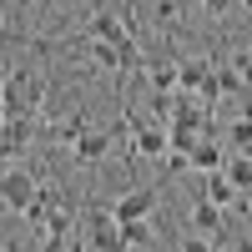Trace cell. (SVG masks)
<instances>
[{
	"label": "cell",
	"mask_w": 252,
	"mask_h": 252,
	"mask_svg": "<svg viewBox=\"0 0 252 252\" xmlns=\"http://www.w3.org/2000/svg\"><path fill=\"white\" fill-rule=\"evenodd\" d=\"M166 152H172V126H152V121L131 126V157H141V161H161Z\"/></svg>",
	"instance_id": "1"
},
{
	"label": "cell",
	"mask_w": 252,
	"mask_h": 252,
	"mask_svg": "<svg viewBox=\"0 0 252 252\" xmlns=\"http://www.w3.org/2000/svg\"><path fill=\"white\" fill-rule=\"evenodd\" d=\"M35 197H40L35 177H31V172H20V166H10V172H5V182H0V202H5L10 212H20V217H26Z\"/></svg>",
	"instance_id": "2"
},
{
	"label": "cell",
	"mask_w": 252,
	"mask_h": 252,
	"mask_svg": "<svg viewBox=\"0 0 252 252\" xmlns=\"http://www.w3.org/2000/svg\"><path fill=\"white\" fill-rule=\"evenodd\" d=\"M31 136H35V116H5V126H0V152L15 161L20 152H31Z\"/></svg>",
	"instance_id": "3"
},
{
	"label": "cell",
	"mask_w": 252,
	"mask_h": 252,
	"mask_svg": "<svg viewBox=\"0 0 252 252\" xmlns=\"http://www.w3.org/2000/svg\"><path fill=\"white\" fill-rule=\"evenodd\" d=\"M157 187H131V192H121L116 207H111V217L116 222H131V217H152V207H157Z\"/></svg>",
	"instance_id": "4"
},
{
	"label": "cell",
	"mask_w": 252,
	"mask_h": 252,
	"mask_svg": "<svg viewBox=\"0 0 252 252\" xmlns=\"http://www.w3.org/2000/svg\"><path fill=\"white\" fill-rule=\"evenodd\" d=\"M71 152H76L81 166H101V161H106V152H111V131H96V126H86Z\"/></svg>",
	"instance_id": "5"
},
{
	"label": "cell",
	"mask_w": 252,
	"mask_h": 252,
	"mask_svg": "<svg viewBox=\"0 0 252 252\" xmlns=\"http://www.w3.org/2000/svg\"><path fill=\"white\" fill-rule=\"evenodd\" d=\"M86 247H96V252H111V247H121V222H116L111 212H101V217L91 222V232H86Z\"/></svg>",
	"instance_id": "6"
},
{
	"label": "cell",
	"mask_w": 252,
	"mask_h": 252,
	"mask_svg": "<svg viewBox=\"0 0 252 252\" xmlns=\"http://www.w3.org/2000/svg\"><path fill=\"white\" fill-rule=\"evenodd\" d=\"M222 212H227V207H222V202H212V197L202 192V197L192 202V217H187V222H192L197 232H222Z\"/></svg>",
	"instance_id": "7"
},
{
	"label": "cell",
	"mask_w": 252,
	"mask_h": 252,
	"mask_svg": "<svg viewBox=\"0 0 252 252\" xmlns=\"http://www.w3.org/2000/svg\"><path fill=\"white\" fill-rule=\"evenodd\" d=\"M227 157H232V152H222V141H217V136H202V141H197V152H192V166H197V172H222Z\"/></svg>",
	"instance_id": "8"
},
{
	"label": "cell",
	"mask_w": 252,
	"mask_h": 252,
	"mask_svg": "<svg viewBox=\"0 0 252 252\" xmlns=\"http://www.w3.org/2000/svg\"><path fill=\"white\" fill-rule=\"evenodd\" d=\"M212 61H177V86L182 91H202L207 81H212Z\"/></svg>",
	"instance_id": "9"
},
{
	"label": "cell",
	"mask_w": 252,
	"mask_h": 252,
	"mask_svg": "<svg viewBox=\"0 0 252 252\" xmlns=\"http://www.w3.org/2000/svg\"><path fill=\"white\" fill-rule=\"evenodd\" d=\"M10 81H15L20 101H26V116H40V106H46V81H40V76H26V71L10 76Z\"/></svg>",
	"instance_id": "10"
},
{
	"label": "cell",
	"mask_w": 252,
	"mask_h": 252,
	"mask_svg": "<svg viewBox=\"0 0 252 252\" xmlns=\"http://www.w3.org/2000/svg\"><path fill=\"white\" fill-rule=\"evenodd\" d=\"M40 232H46V247H61V242L76 232V212H71V207H56V212L46 217V227H40Z\"/></svg>",
	"instance_id": "11"
},
{
	"label": "cell",
	"mask_w": 252,
	"mask_h": 252,
	"mask_svg": "<svg viewBox=\"0 0 252 252\" xmlns=\"http://www.w3.org/2000/svg\"><path fill=\"white\" fill-rule=\"evenodd\" d=\"M91 40H111V46H121V40H131V26L116 15H96L91 20Z\"/></svg>",
	"instance_id": "12"
},
{
	"label": "cell",
	"mask_w": 252,
	"mask_h": 252,
	"mask_svg": "<svg viewBox=\"0 0 252 252\" xmlns=\"http://www.w3.org/2000/svg\"><path fill=\"white\" fill-rule=\"evenodd\" d=\"M157 232H152V217H131L121 222V247H152Z\"/></svg>",
	"instance_id": "13"
},
{
	"label": "cell",
	"mask_w": 252,
	"mask_h": 252,
	"mask_svg": "<svg viewBox=\"0 0 252 252\" xmlns=\"http://www.w3.org/2000/svg\"><path fill=\"white\" fill-rule=\"evenodd\" d=\"M222 172L232 177V187H237V192H252V152H232Z\"/></svg>",
	"instance_id": "14"
},
{
	"label": "cell",
	"mask_w": 252,
	"mask_h": 252,
	"mask_svg": "<svg viewBox=\"0 0 252 252\" xmlns=\"http://www.w3.org/2000/svg\"><path fill=\"white\" fill-rule=\"evenodd\" d=\"M202 192L212 197V202H222V207H232V202L242 197L237 187H232V177H227V172H207V187H202Z\"/></svg>",
	"instance_id": "15"
},
{
	"label": "cell",
	"mask_w": 252,
	"mask_h": 252,
	"mask_svg": "<svg viewBox=\"0 0 252 252\" xmlns=\"http://www.w3.org/2000/svg\"><path fill=\"white\" fill-rule=\"evenodd\" d=\"M91 66L121 76V46H111V40H91Z\"/></svg>",
	"instance_id": "16"
},
{
	"label": "cell",
	"mask_w": 252,
	"mask_h": 252,
	"mask_svg": "<svg viewBox=\"0 0 252 252\" xmlns=\"http://www.w3.org/2000/svg\"><path fill=\"white\" fill-rule=\"evenodd\" d=\"M227 146H232V152H252V111L227 126Z\"/></svg>",
	"instance_id": "17"
},
{
	"label": "cell",
	"mask_w": 252,
	"mask_h": 252,
	"mask_svg": "<svg viewBox=\"0 0 252 252\" xmlns=\"http://www.w3.org/2000/svg\"><path fill=\"white\" fill-rule=\"evenodd\" d=\"M146 81H152V91H177V61H157Z\"/></svg>",
	"instance_id": "18"
},
{
	"label": "cell",
	"mask_w": 252,
	"mask_h": 252,
	"mask_svg": "<svg viewBox=\"0 0 252 252\" xmlns=\"http://www.w3.org/2000/svg\"><path fill=\"white\" fill-rule=\"evenodd\" d=\"M217 91H222V96H237V91H247V76L232 66V61H227V66H217Z\"/></svg>",
	"instance_id": "19"
},
{
	"label": "cell",
	"mask_w": 252,
	"mask_h": 252,
	"mask_svg": "<svg viewBox=\"0 0 252 252\" xmlns=\"http://www.w3.org/2000/svg\"><path fill=\"white\" fill-rule=\"evenodd\" d=\"M86 126H91L86 116H71V121L61 126V131H56V146H76V141H81V131H86Z\"/></svg>",
	"instance_id": "20"
},
{
	"label": "cell",
	"mask_w": 252,
	"mask_h": 252,
	"mask_svg": "<svg viewBox=\"0 0 252 252\" xmlns=\"http://www.w3.org/2000/svg\"><path fill=\"white\" fill-rule=\"evenodd\" d=\"M141 66V46H136V40H121V76H131Z\"/></svg>",
	"instance_id": "21"
},
{
	"label": "cell",
	"mask_w": 252,
	"mask_h": 252,
	"mask_svg": "<svg viewBox=\"0 0 252 252\" xmlns=\"http://www.w3.org/2000/svg\"><path fill=\"white\" fill-rule=\"evenodd\" d=\"M232 66H237V71L252 81V51H237V56H232Z\"/></svg>",
	"instance_id": "22"
},
{
	"label": "cell",
	"mask_w": 252,
	"mask_h": 252,
	"mask_svg": "<svg viewBox=\"0 0 252 252\" xmlns=\"http://www.w3.org/2000/svg\"><path fill=\"white\" fill-rule=\"evenodd\" d=\"M202 10H207V15H227V10H232V0H202Z\"/></svg>",
	"instance_id": "23"
},
{
	"label": "cell",
	"mask_w": 252,
	"mask_h": 252,
	"mask_svg": "<svg viewBox=\"0 0 252 252\" xmlns=\"http://www.w3.org/2000/svg\"><path fill=\"white\" fill-rule=\"evenodd\" d=\"M172 10H177V0H157V20H172Z\"/></svg>",
	"instance_id": "24"
},
{
	"label": "cell",
	"mask_w": 252,
	"mask_h": 252,
	"mask_svg": "<svg viewBox=\"0 0 252 252\" xmlns=\"http://www.w3.org/2000/svg\"><path fill=\"white\" fill-rule=\"evenodd\" d=\"M242 5H247V10H252V0H242Z\"/></svg>",
	"instance_id": "25"
}]
</instances>
